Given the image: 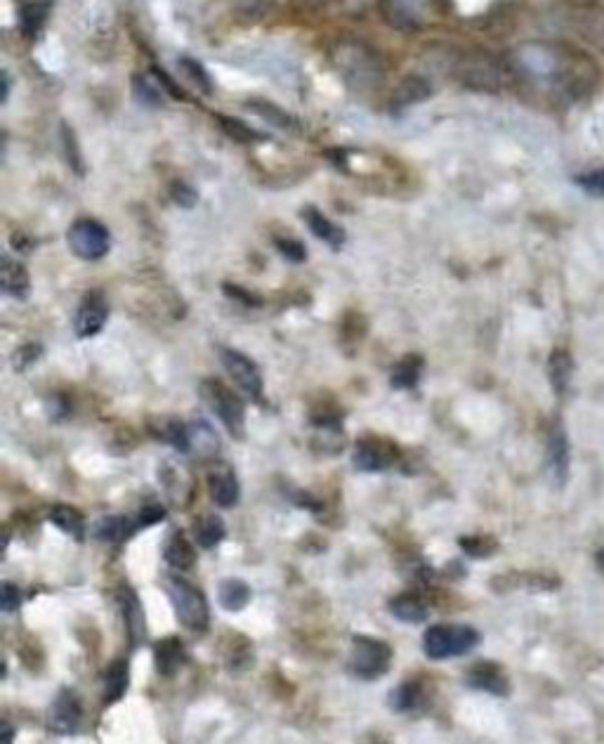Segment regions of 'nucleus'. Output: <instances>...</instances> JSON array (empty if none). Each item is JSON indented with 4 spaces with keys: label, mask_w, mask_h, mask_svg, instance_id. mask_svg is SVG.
<instances>
[{
    "label": "nucleus",
    "mask_w": 604,
    "mask_h": 744,
    "mask_svg": "<svg viewBox=\"0 0 604 744\" xmlns=\"http://www.w3.org/2000/svg\"><path fill=\"white\" fill-rule=\"evenodd\" d=\"M83 707L74 690L62 688L55 695L48 711V728L55 735H74L81 728Z\"/></svg>",
    "instance_id": "obj_10"
},
{
    "label": "nucleus",
    "mask_w": 604,
    "mask_h": 744,
    "mask_svg": "<svg viewBox=\"0 0 604 744\" xmlns=\"http://www.w3.org/2000/svg\"><path fill=\"white\" fill-rule=\"evenodd\" d=\"M19 605H22V591H19V586L5 582L0 586V608H3V612H15L19 610Z\"/></svg>",
    "instance_id": "obj_44"
},
{
    "label": "nucleus",
    "mask_w": 604,
    "mask_h": 744,
    "mask_svg": "<svg viewBox=\"0 0 604 744\" xmlns=\"http://www.w3.org/2000/svg\"><path fill=\"white\" fill-rule=\"evenodd\" d=\"M208 489L215 504L222 508H232L236 501H239V482H236L234 473L227 471V468L210 473Z\"/></svg>",
    "instance_id": "obj_22"
},
{
    "label": "nucleus",
    "mask_w": 604,
    "mask_h": 744,
    "mask_svg": "<svg viewBox=\"0 0 604 744\" xmlns=\"http://www.w3.org/2000/svg\"><path fill=\"white\" fill-rule=\"evenodd\" d=\"M548 447H550V463H553L557 482H564L569 473V442H567V435H564L562 426L553 428Z\"/></svg>",
    "instance_id": "obj_29"
},
{
    "label": "nucleus",
    "mask_w": 604,
    "mask_h": 744,
    "mask_svg": "<svg viewBox=\"0 0 604 744\" xmlns=\"http://www.w3.org/2000/svg\"><path fill=\"white\" fill-rule=\"evenodd\" d=\"M220 123H222V128H225L232 137H236L239 142H258L260 140V135L255 133L253 128H248L246 123L229 119V116H227V119H225V116H220Z\"/></svg>",
    "instance_id": "obj_42"
},
{
    "label": "nucleus",
    "mask_w": 604,
    "mask_h": 744,
    "mask_svg": "<svg viewBox=\"0 0 604 744\" xmlns=\"http://www.w3.org/2000/svg\"><path fill=\"white\" fill-rule=\"evenodd\" d=\"M548 371H550V381H553L555 393L562 395L564 390L569 388L571 371H574V364H571V357L564 350H555L553 357H550Z\"/></svg>",
    "instance_id": "obj_34"
},
{
    "label": "nucleus",
    "mask_w": 604,
    "mask_h": 744,
    "mask_svg": "<svg viewBox=\"0 0 604 744\" xmlns=\"http://www.w3.org/2000/svg\"><path fill=\"white\" fill-rule=\"evenodd\" d=\"M185 659V645L180 643V638H163L154 645V662L161 676H175Z\"/></svg>",
    "instance_id": "obj_19"
},
{
    "label": "nucleus",
    "mask_w": 604,
    "mask_h": 744,
    "mask_svg": "<svg viewBox=\"0 0 604 744\" xmlns=\"http://www.w3.org/2000/svg\"><path fill=\"white\" fill-rule=\"evenodd\" d=\"M50 520L52 525H57L59 530L67 532L69 537H76V539H83L85 534V518L81 511H76V508L71 506H55L50 511Z\"/></svg>",
    "instance_id": "obj_32"
},
{
    "label": "nucleus",
    "mask_w": 604,
    "mask_h": 744,
    "mask_svg": "<svg viewBox=\"0 0 604 744\" xmlns=\"http://www.w3.org/2000/svg\"><path fill=\"white\" fill-rule=\"evenodd\" d=\"M170 199H173L177 206L192 208L196 201H199V194H196V189L192 185H187V182L175 180L173 185H170Z\"/></svg>",
    "instance_id": "obj_41"
},
{
    "label": "nucleus",
    "mask_w": 604,
    "mask_h": 744,
    "mask_svg": "<svg viewBox=\"0 0 604 744\" xmlns=\"http://www.w3.org/2000/svg\"><path fill=\"white\" fill-rule=\"evenodd\" d=\"M10 74H8V71H3V102H8V97H10Z\"/></svg>",
    "instance_id": "obj_50"
},
{
    "label": "nucleus",
    "mask_w": 604,
    "mask_h": 744,
    "mask_svg": "<svg viewBox=\"0 0 604 744\" xmlns=\"http://www.w3.org/2000/svg\"><path fill=\"white\" fill-rule=\"evenodd\" d=\"M420 702H423V688L418 683H402L390 695V707L395 711H411Z\"/></svg>",
    "instance_id": "obj_37"
},
{
    "label": "nucleus",
    "mask_w": 604,
    "mask_h": 744,
    "mask_svg": "<svg viewBox=\"0 0 604 744\" xmlns=\"http://www.w3.org/2000/svg\"><path fill=\"white\" fill-rule=\"evenodd\" d=\"M201 400L206 402V407L213 411L218 419L225 423V428L229 430V435L241 440L246 430V411H244V402L236 397L227 385H222L215 378L210 381L201 383Z\"/></svg>",
    "instance_id": "obj_6"
},
{
    "label": "nucleus",
    "mask_w": 604,
    "mask_h": 744,
    "mask_svg": "<svg viewBox=\"0 0 604 744\" xmlns=\"http://www.w3.org/2000/svg\"><path fill=\"white\" fill-rule=\"evenodd\" d=\"M390 612L406 624H420V622H425L430 615L425 600L416 596V593H404V596H397L390 603Z\"/></svg>",
    "instance_id": "obj_25"
},
{
    "label": "nucleus",
    "mask_w": 604,
    "mask_h": 744,
    "mask_svg": "<svg viewBox=\"0 0 604 744\" xmlns=\"http://www.w3.org/2000/svg\"><path fill=\"white\" fill-rule=\"evenodd\" d=\"M432 86L425 76L409 74L397 83V88L392 90V109H409L416 104L430 100Z\"/></svg>",
    "instance_id": "obj_16"
},
{
    "label": "nucleus",
    "mask_w": 604,
    "mask_h": 744,
    "mask_svg": "<svg viewBox=\"0 0 604 744\" xmlns=\"http://www.w3.org/2000/svg\"><path fill=\"white\" fill-rule=\"evenodd\" d=\"M38 355H41V348H38V345H26V348L17 350V367L24 369L26 362H34Z\"/></svg>",
    "instance_id": "obj_48"
},
{
    "label": "nucleus",
    "mask_w": 604,
    "mask_h": 744,
    "mask_svg": "<svg viewBox=\"0 0 604 744\" xmlns=\"http://www.w3.org/2000/svg\"><path fill=\"white\" fill-rule=\"evenodd\" d=\"M0 289L17 300H26L31 293V282L26 267L19 260L3 256L0 260Z\"/></svg>",
    "instance_id": "obj_17"
},
{
    "label": "nucleus",
    "mask_w": 604,
    "mask_h": 744,
    "mask_svg": "<svg viewBox=\"0 0 604 744\" xmlns=\"http://www.w3.org/2000/svg\"><path fill=\"white\" fill-rule=\"evenodd\" d=\"M50 15V0H22L19 5V29L24 38L34 41L43 31Z\"/></svg>",
    "instance_id": "obj_18"
},
{
    "label": "nucleus",
    "mask_w": 604,
    "mask_h": 744,
    "mask_svg": "<svg viewBox=\"0 0 604 744\" xmlns=\"http://www.w3.org/2000/svg\"><path fill=\"white\" fill-rule=\"evenodd\" d=\"M579 185L586 189L588 194H593V197H604V168H600V171L581 175Z\"/></svg>",
    "instance_id": "obj_46"
},
{
    "label": "nucleus",
    "mask_w": 604,
    "mask_h": 744,
    "mask_svg": "<svg viewBox=\"0 0 604 744\" xmlns=\"http://www.w3.org/2000/svg\"><path fill=\"white\" fill-rule=\"evenodd\" d=\"M161 435H163V440L168 442V445H173L177 449V452H182V454L189 452V430H187L185 423L168 421Z\"/></svg>",
    "instance_id": "obj_39"
},
{
    "label": "nucleus",
    "mask_w": 604,
    "mask_h": 744,
    "mask_svg": "<svg viewBox=\"0 0 604 744\" xmlns=\"http://www.w3.org/2000/svg\"><path fill=\"white\" fill-rule=\"evenodd\" d=\"M468 683H470V688L484 690V693H489V695L505 697L510 693L508 676L503 674V669L498 667V664H491V662L475 664V667L468 671Z\"/></svg>",
    "instance_id": "obj_15"
},
{
    "label": "nucleus",
    "mask_w": 604,
    "mask_h": 744,
    "mask_svg": "<svg viewBox=\"0 0 604 744\" xmlns=\"http://www.w3.org/2000/svg\"><path fill=\"white\" fill-rule=\"evenodd\" d=\"M390 662H392L390 645L369 636L354 638L350 669L354 676L361 678V681H376V678L387 674Z\"/></svg>",
    "instance_id": "obj_7"
},
{
    "label": "nucleus",
    "mask_w": 604,
    "mask_h": 744,
    "mask_svg": "<svg viewBox=\"0 0 604 744\" xmlns=\"http://www.w3.org/2000/svg\"><path fill=\"white\" fill-rule=\"evenodd\" d=\"M0 728H3V737H0V742H3V744H12V737H15V730H12L10 723H3V726H0Z\"/></svg>",
    "instance_id": "obj_49"
},
{
    "label": "nucleus",
    "mask_w": 604,
    "mask_h": 744,
    "mask_svg": "<svg viewBox=\"0 0 604 744\" xmlns=\"http://www.w3.org/2000/svg\"><path fill=\"white\" fill-rule=\"evenodd\" d=\"M328 60L333 69L343 78V83L354 93L369 95L378 90L385 81V64L383 57L369 43L357 41V38H343L336 41L328 50Z\"/></svg>",
    "instance_id": "obj_2"
},
{
    "label": "nucleus",
    "mask_w": 604,
    "mask_h": 744,
    "mask_svg": "<svg viewBox=\"0 0 604 744\" xmlns=\"http://www.w3.org/2000/svg\"><path fill=\"white\" fill-rule=\"evenodd\" d=\"M168 596L173 603L175 615L182 626L192 631H206L210 624V608L203 593L194 584L180 577L168 579Z\"/></svg>",
    "instance_id": "obj_5"
},
{
    "label": "nucleus",
    "mask_w": 604,
    "mask_h": 744,
    "mask_svg": "<svg viewBox=\"0 0 604 744\" xmlns=\"http://www.w3.org/2000/svg\"><path fill=\"white\" fill-rule=\"evenodd\" d=\"M180 67H182V71H185V76L189 78V81H192L194 86L201 90V93H206V95L213 93V81H210V74L206 69H203L201 62L192 60V57H182Z\"/></svg>",
    "instance_id": "obj_38"
},
{
    "label": "nucleus",
    "mask_w": 604,
    "mask_h": 744,
    "mask_svg": "<svg viewBox=\"0 0 604 744\" xmlns=\"http://www.w3.org/2000/svg\"><path fill=\"white\" fill-rule=\"evenodd\" d=\"M420 369H423V360L416 355H409L392 369V385L395 388H413L420 381Z\"/></svg>",
    "instance_id": "obj_36"
},
{
    "label": "nucleus",
    "mask_w": 604,
    "mask_h": 744,
    "mask_svg": "<svg viewBox=\"0 0 604 744\" xmlns=\"http://www.w3.org/2000/svg\"><path fill=\"white\" fill-rule=\"evenodd\" d=\"M300 215H302V220H305V223H307V227H310V230H312L314 237L321 239V241H326V244L331 246V248H340V246H343L345 230H343V227H338L336 223H331V220H328L324 213L310 206V208H305V211H302Z\"/></svg>",
    "instance_id": "obj_20"
},
{
    "label": "nucleus",
    "mask_w": 604,
    "mask_h": 744,
    "mask_svg": "<svg viewBox=\"0 0 604 744\" xmlns=\"http://www.w3.org/2000/svg\"><path fill=\"white\" fill-rule=\"evenodd\" d=\"M248 109H251L253 114H258L262 121L272 123L274 128L298 130V121H295L288 112H284V109L277 107V104L265 102V100H251V102H248Z\"/></svg>",
    "instance_id": "obj_31"
},
{
    "label": "nucleus",
    "mask_w": 604,
    "mask_h": 744,
    "mask_svg": "<svg viewBox=\"0 0 604 744\" xmlns=\"http://www.w3.org/2000/svg\"><path fill=\"white\" fill-rule=\"evenodd\" d=\"M118 605H121L123 619H126L130 645H133V648H140V645L144 643V638H147V622H144V610L140 605V598H137V593L133 589L123 586V589L118 591Z\"/></svg>",
    "instance_id": "obj_14"
},
{
    "label": "nucleus",
    "mask_w": 604,
    "mask_h": 744,
    "mask_svg": "<svg viewBox=\"0 0 604 744\" xmlns=\"http://www.w3.org/2000/svg\"><path fill=\"white\" fill-rule=\"evenodd\" d=\"M109 319V305L107 298L102 296L100 291H90L88 296L83 298L81 308L76 312L74 319V329L78 338H93L100 334Z\"/></svg>",
    "instance_id": "obj_12"
},
{
    "label": "nucleus",
    "mask_w": 604,
    "mask_h": 744,
    "mask_svg": "<svg viewBox=\"0 0 604 744\" xmlns=\"http://www.w3.org/2000/svg\"><path fill=\"white\" fill-rule=\"evenodd\" d=\"M137 527L140 525L130 518H123V515H109V518H102L100 522H97L95 534L102 541H111V544H116V541H126L130 534L137 530Z\"/></svg>",
    "instance_id": "obj_30"
},
{
    "label": "nucleus",
    "mask_w": 604,
    "mask_h": 744,
    "mask_svg": "<svg viewBox=\"0 0 604 744\" xmlns=\"http://www.w3.org/2000/svg\"><path fill=\"white\" fill-rule=\"evenodd\" d=\"M461 546H463L465 553H470V556H475V558H487L496 551V541L489 539V537L461 539Z\"/></svg>",
    "instance_id": "obj_40"
},
{
    "label": "nucleus",
    "mask_w": 604,
    "mask_h": 744,
    "mask_svg": "<svg viewBox=\"0 0 604 744\" xmlns=\"http://www.w3.org/2000/svg\"><path fill=\"white\" fill-rule=\"evenodd\" d=\"M133 95L137 102L144 104L149 109H161L166 104L168 90L163 88V83L156 78L154 71L151 74H137L133 78Z\"/></svg>",
    "instance_id": "obj_21"
},
{
    "label": "nucleus",
    "mask_w": 604,
    "mask_h": 744,
    "mask_svg": "<svg viewBox=\"0 0 604 744\" xmlns=\"http://www.w3.org/2000/svg\"><path fill=\"white\" fill-rule=\"evenodd\" d=\"M274 5L277 0H234V15L246 24L260 22L274 10Z\"/></svg>",
    "instance_id": "obj_35"
},
{
    "label": "nucleus",
    "mask_w": 604,
    "mask_h": 744,
    "mask_svg": "<svg viewBox=\"0 0 604 744\" xmlns=\"http://www.w3.org/2000/svg\"><path fill=\"white\" fill-rule=\"evenodd\" d=\"M69 248L81 260H100L109 253L111 237L109 230L97 220L83 218L69 227Z\"/></svg>",
    "instance_id": "obj_8"
},
{
    "label": "nucleus",
    "mask_w": 604,
    "mask_h": 744,
    "mask_svg": "<svg viewBox=\"0 0 604 744\" xmlns=\"http://www.w3.org/2000/svg\"><path fill=\"white\" fill-rule=\"evenodd\" d=\"M166 560H168L170 567H175V570H180V572H185V570H189V567H194L196 551L182 532H175L173 537L168 539Z\"/></svg>",
    "instance_id": "obj_27"
},
{
    "label": "nucleus",
    "mask_w": 604,
    "mask_h": 744,
    "mask_svg": "<svg viewBox=\"0 0 604 744\" xmlns=\"http://www.w3.org/2000/svg\"><path fill=\"white\" fill-rule=\"evenodd\" d=\"M395 459H397L395 449L378 440H364L359 442L357 449H354V466L366 473L387 471V468L395 463Z\"/></svg>",
    "instance_id": "obj_13"
},
{
    "label": "nucleus",
    "mask_w": 604,
    "mask_h": 744,
    "mask_svg": "<svg viewBox=\"0 0 604 744\" xmlns=\"http://www.w3.org/2000/svg\"><path fill=\"white\" fill-rule=\"evenodd\" d=\"M277 248L291 263H305L307 248L298 239H277Z\"/></svg>",
    "instance_id": "obj_45"
},
{
    "label": "nucleus",
    "mask_w": 604,
    "mask_h": 744,
    "mask_svg": "<svg viewBox=\"0 0 604 744\" xmlns=\"http://www.w3.org/2000/svg\"><path fill=\"white\" fill-rule=\"evenodd\" d=\"M453 78L475 93H501L515 78L510 62L498 60L487 50H465L451 64Z\"/></svg>",
    "instance_id": "obj_3"
},
{
    "label": "nucleus",
    "mask_w": 604,
    "mask_h": 744,
    "mask_svg": "<svg viewBox=\"0 0 604 744\" xmlns=\"http://www.w3.org/2000/svg\"><path fill=\"white\" fill-rule=\"evenodd\" d=\"M218 598L222 608L229 612H239L251 603V586L241 582V579H225V582L220 584Z\"/></svg>",
    "instance_id": "obj_28"
},
{
    "label": "nucleus",
    "mask_w": 604,
    "mask_h": 744,
    "mask_svg": "<svg viewBox=\"0 0 604 744\" xmlns=\"http://www.w3.org/2000/svg\"><path fill=\"white\" fill-rule=\"evenodd\" d=\"M130 685V669L126 659H116L109 664L107 674H104V702L114 704L128 693Z\"/></svg>",
    "instance_id": "obj_23"
},
{
    "label": "nucleus",
    "mask_w": 604,
    "mask_h": 744,
    "mask_svg": "<svg viewBox=\"0 0 604 744\" xmlns=\"http://www.w3.org/2000/svg\"><path fill=\"white\" fill-rule=\"evenodd\" d=\"M510 67L515 76L569 97L586 95L597 83L593 57L564 43H522L510 52Z\"/></svg>",
    "instance_id": "obj_1"
},
{
    "label": "nucleus",
    "mask_w": 604,
    "mask_h": 744,
    "mask_svg": "<svg viewBox=\"0 0 604 744\" xmlns=\"http://www.w3.org/2000/svg\"><path fill=\"white\" fill-rule=\"evenodd\" d=\"M163 515H166V511H163V506L159 504H147L142 506L140 515H137V525L140 527H149V525H156V522L163 520Z\"/></svg>",
    "instance_id": "obj_47"
},
{
    "label": "nucleus",
    "mask_w": 604,
    "mask_h": 744,
    "mask_svg": "<svg viewBox=\"0 0 604 744\" xmlns=\"http://www.w3.org/2000/svg\"><path fill=\"white\" fill-rule=\"evenodd\" d=\"M482 636L477 629L465 624H437L430 626L423 636V650L430 659H451L468 655L477 648Z\"/></svg>",
    "instance_id": "obj_4"
},
{
    "label": "nucleus",
    "mask_w": 604,
    "mask_h": 744,
    "mask_svg": "<svg viewBox=\"0 0 604 744\" xmlns=\"http://www.w3.org/2000/svg\"><path fill=\"white\" fill-rule=\"evenodd\" d=\"M189 430V452H196L199 456H215L220 452V437L206 421H194L187 426Z\"/></svg>",
    "instance_id": "obj_24"
},
{
    "label": "nucleus",
    "mask_w": 604,
    "mask_h": 744,
    "mask_svg": "<svg viewBox=\"0 0 604 744\" xmlns=\"http://www.w3.org/2000/svg\"><path fill=\"white\" fill-rule=\"evenodd\" d=\"M220 362L227 369V374L232 376V381L239 385L251 400L258 402L262 397V374L251 357H246L244 352L234 348H220Z\"/></svg>",
    "instance_id": "obj_9"
},
{
    "label": "nucleus",
    "mask_w": 604,
    "mask_h": 744,
    "mask_svg": "<svg viewBox=\"0 0 604 744\" xmlns=\"http://www.w3.org/2000/svg\"><path fill=\"white\" fill-rule=\"evenodd\" d=\"M383 12L387 22L397 29H418L420 26V15L413 0H385Z\"/></svg>",
    "instance_id": "obj_26"
},
{
    "label": "nucleus",
    "mask_w": 604,
    "mask_h": 744,
    "mask_svg": "<svg viewBox=\"0 0 604 744\" xmlns=\"http://www.w3.org/2000/svg\"><path fill=\"white\" fill-rule=\"evenodd\" d=\"M225 534H227L225 522H222L218 515H206V518H201L194 527V537L203 548H215L222 539H225Z\"/></svg>",
    "instance_id": "obj_33"
},
{
    "label": "nucleus",
    "mask_w": 604,
    "mask_h": 744,
    "mask_svg": "<svg viewBox=\"0 0 604 744\" xmlns=\"http://www.w3.org/2000/svg\"><path fill=\"white\" fill-rule=\"evenodd\" d=\"M564 22L576 36L604 50V10L597 5H571Z\"/></svg>",
    "instance_id": "obj_11"
},
{
    "label": "nucleus",
    "mask_w": 604,
    "mask_h": 744,
    "mask_svg": "<svg viewBox=\"0 0 604 744\" xmlns=\"http://www.w3.org/2000/svg\"><path fill=\"white\" fill-rule=\"evenodd\" d=\"M62 142H64V152H67V159L71 163V168L78 173H83V163H81V154H78V142L76 135L71 133L69 126H62Z\"/></svg>",
    "instance_id": "obj_43"
}]
</instances>
